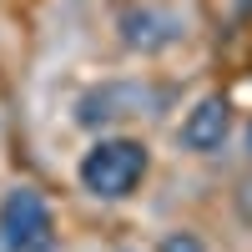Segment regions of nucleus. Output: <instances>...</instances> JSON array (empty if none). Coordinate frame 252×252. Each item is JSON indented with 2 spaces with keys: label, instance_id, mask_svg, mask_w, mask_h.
I'll list each match as a JSON object with an SVG mask.
<instances>
[{
  "label": "nucleus",
  "instance_id": "1",
  "mask_svg": "<svg viewBox=\"0 0 252 252\" xmlns=\"http://www.w3.org/2000/svg\"><path fill=\"white\" fill-rule=\"evenodd\" d=\"M146 177V146L131 136H101L86 157H81V187L96 197H131L136 182Z\"/></svg>",
  "mask_w": 252,
  "mask_h": 252
},
{
  "label": "nucleus",
  "instance_id": "2",
  "mask_svg": "<svg viewBox=\"0 0 252 252\" xmlns=\"http://www.w3.org/2000/svg\"><path fill=\"white\" fill-rule=\"evenodd\" d=\"M56 247V222L40 192L15 187L0 202V252H51Z\"/></svg>",
  "mask_w": 252,
  "mask_h": 252
},
{
  "label": "nucleus",
  "instance_id": "3",
  "mask_svg": "<svg viewBox=\"0 0 252 252\" xmlns=\"http://www.w3.org/2000/svg\"><path fill=\"white\" fill-rule=\"evenodd\" d=\"M227 131H232V106H227L222 96H207V101H197V106L187 111L182 146L187 152H217V146L227 141Z\"/></svg>",
  "mask_w": 252,
  "mask_h": 252
},
{
  "label": "nucleus",
  "instance_id": "4",
  "mask_svg": "<svg viewBox=\"0 0 252 252\" xmlns=\"http://www.w3.org/2000/svg\"><path fill=\"white\" fill-rule=\"evenodd\" d=\"M141 101H146V91H136V86H96V91L81 96L76 121L81 126H101V121H116V116H136Z\"/></svg>",
  "mask_w": 252,
  "mask_h": 252
},
{
  "label": "nucleus",
  "instance_id": "5",
  "mask_svg": "<svg viewBox=\"0 0 252 252\" xmlns=\"http://www.w3.org/2000/svg\"><path fill=\"white\" fill-rule=\"evenodd\" d=\"M182 35V26L172 15H161V10H126L121 15V40L131 51H161V46H172V40Z\"/></svg>",
  "mask_w": 252,
  "mask_h": 252
},
{
  "label": "nucleus",
  "instance_id": "6",
  "mask_svg": "<svg viewBox=\"0 0 252 252\" xmlns=\"http://www.w3.org/2000/svg\"><path fill=\"white\" fill-rule=\"evenodd\" d=\"M157 252H207V247H202V237H197V232H166Z\"/></svg>",
  "mask_w": 252,
  "mask_h": 252
},
{
  "label": "nucleus",
  "instance_id": "7",
  "mask_svg": "<svg viewBox=\"0 0 252 252\" xmlns=\"http://www.w3.org/2000/svg\"><path fill=\"white\" fill-rule=\"evenodd\" d=\"M247 146H252V131H247Z\"/></svg>",
  "mask_w": 252,
  "mask_h": 252
}]
</instances>
